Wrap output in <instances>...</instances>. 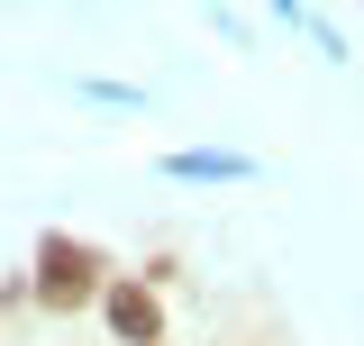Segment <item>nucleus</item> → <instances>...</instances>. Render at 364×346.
<instances>
[{"label":"nucleus","mask_w":364,"mask_h":346,"mask_svg":"<svg viewBox=\"0 0 364 346\" xmlns=\"http://www.w3.org/2000/svg\"><path fill=\"white\" fill-rule=\"evenodd\" d=\"M100 283H109V256L91 246V237H64V228H46L37 237V310H91L100 301Z\"/></svg>","instance_id":"obj_1"},{"label":"nucleus","mask_w":364,"mask_h":346,"mask_svg":"<svg viewBox=\"0 0 364 346\" xmlns=\"http://www.w3.org/2000/svg\"><path fill=\"white\" fill-rule=\"evenodd\" d=\"M100 319H109L119 346H164V292L146 273H109L100 283Z\"/></svg>","instance_id":"obj_2"}]
</instances>
